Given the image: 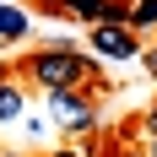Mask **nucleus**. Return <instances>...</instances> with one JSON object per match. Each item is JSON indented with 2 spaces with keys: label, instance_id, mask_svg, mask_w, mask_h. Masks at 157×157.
<instances>
[{
  "label": "nucleus",
  "instance_id": "nucleus-1",
  "mask_svg": "<svg viewBox=\"0 0 157 157\" xmlns=\"http://www.w3.org/2000/svg\"><path fill=\"white\" fill-rule=\"evenodd\" d=\"M22 71H27L44 92H76V87H92V60H87L81 49H65V44L27 54Z\"/></svg>",
  "mask_w": 157,
  "mask_h": 157
},
{
  "label": "nucleus",
  "instance_id": "nucleus-2",
  "mask_svg": "<svg viewBox=\"0 0 157 157\" xmlns=\"http://www.w3.org/2000/svg\"><path fill=\"white\" fill-rule=\"evenodd\" d=\"M49 114H54L65 130H76V136L98 125V109H92V103H87L81 92H49Z\"/></svg>",
  "mask_w": 157,
  "mask_h": 157
},
{
  "label": "nucleus",
  "instance_id": "nucleus-3",
  "mask_svg": "<svg viewBox=\"0 0 157 157\" xmlns=\"http://www.w3.org/2000/svg\"><path fill=\"white\" fill-rule=\"evenodd\" d=\"M92 49L103 54V60H136L141 38H136L125 22H103V27H92Z\"/></svg>",
  "mask_w": 157,
  "mask_h": 157
},
{
  "label": "nucleus",
  "instance_id": "nucleus-4",
  "mask_svg": "<svg viewBox=\"0 0 157 157\" xmlns=\"http://www.w3.org/2000/svg\"><path fill=\"white\" fill-rule=\"evenodd\" d=\"M16 114H22V92H16V81L6 76V81H0V125L16 119Z\"/></svg>",
  "mask_w": 157,
  "mask_h": 157
},
{
  "label": "nucleus",
  "instance_id": "nucleus-5",
  "mask_svg": "<svg viewBox=\"0 0 157 157\" xmlns=\"http://www.w3.org/2000/svg\"><path fill=\"white\" fill-rule=\"evenodd\" d=\"M22 33H27V16L16 6H0V38H22Z\"/></svg>",
  "mask_w": 157,
  "mask_h": 157
},
{
  "label": "nucleus",
  "instance_id": "nucleus-6",
  "mask_svg": "<svg viewBox=\"0 0 157 157\" xmlns=\"http://www.w3.org/2000/svg\"><path fill=\"white\" fill-rule=\"evenodd\" d=\"M141 130H146V141H157V109H146V119H141Z\"/></svg>",
  "mask_w": 157,
  "mask_h": 157
},
{
  "label": "nucleus",
  "instance_id": "nucleus-7",
  "mask_svg": "<svg viewBox=\"0 0 157 157\" xmlns=\"http://www.w3.org/2000/svg\"><path fill=\"white\" fill-rule=\"evenodd\" d=\"M38 6H44V11H49V16H60V11H65V6H71V0H38Z\"/></svg>",
  "mask_w": 157,
  "mask_h": 157
},
{
  "label": "nucleus",
  "instance_id": "nucleus-8",
  "mask_svg": "<svg viewBox=\"0 0 157 157\" xmlns=\"http://www.w3.org/2000/svg\"><path fill=\"white\" fill-rule=\"evenodd\" d=\"M54 157H92L87 146H71V152H54Z\"/></svg>",
  "mask_w": 157,
  "mask_h": 157
},
{
  "label": "nucleus",
  "instance_id": "nucleus-9",
  "mask_svg": "<svg viewBox=\"0 0 157 157\" xmlns=\"http://www.w3.org/2000/svg\"><path fill=\"white\" fill-rule=\"evenodd\" d=\"M146 65H152V71H157V49H152V54H146Z\"/></svg>",
  "mask_w": 157,
  "mask_h": 157
},
{
  "label": "nucleus",
  "instance_id": "nucleus-10",
  "mask_svg": "<svg viewBox=\"0 0 157 157\" xmlns=\"http://www.w3.org/2000/svg\"><path fill=\"white\" fill-rule=\"evenodd\" d=\"M146 157H157V141H146Z\"/></svg>",
  "mask_w": 157,
  "mask_h": 157
},
{
  "label": "nucleus",
  "instance_id": "nucleus-11",
  "mask_svg": "<svg viewBox=\"0 0 157 157\" xmlns=\"http://www.w3.org/2000/svg\"><path fill=\"white\" fill-rule=\"evenodd\" d=\"M119 157H146V152H119Z\"/></svg>",
  "mask_w": 157,
  "mask_h": 157
},
{
  "label": "nucleus",
  "instance_id": "nucleus-12",
  "mask_svg": "<svg viewBox=\"0 0 157 157\" xmlns=\"http://www.w3.org/2000/svg\"><path fill=\"white\" fill-rule=\"evenodd\" d=\"M0 81H6V65H0Z\"/></svg>",
  "mask_w": 157,
  "mask_h": 157
},
{
  "label": "nucleus",
  "instance_id": "nucleus-13",
  "mask_svg": "<svg viewBox=\"0 0 157 157\" xmlns=\"http://www.w3.org/2000/svg\"><path fill=\"white\" fill-rule=\"evenodd\" d=\"M11 157H16V152H11Z\"/></svg>",
  "mask_w": 157,
  "mask_h": 157
}]
</instances>
